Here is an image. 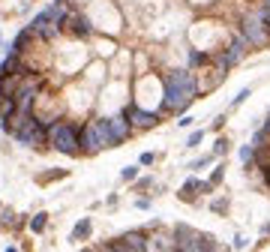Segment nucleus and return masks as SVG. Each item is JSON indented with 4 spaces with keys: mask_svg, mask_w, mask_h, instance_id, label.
Listing matches in <instances>:
<instances>
[{
    "mask_svg": "<svg viewBox=\"0 0 270 252\" xmlns=\"http://www.w3.org/2000/svg\"><path fill=\"white\" fill-rule=\"evenodd\" d=\"M15 114H18V102L12 96L9 99H0V123H9Z\"/></svg>",
    "mask_w": 270,
    "mask_h": 252,
    "instance_id": "obj_14",
    "label": "nucleus"
},
{
    "mask_svg": "<svg viewBox=\"0 0 270 252\" xmlns=\"http://www.w3.org/2000/svg\"><path fill=\"white\" fill-rule=\"evenodd\" d=\"M147 252H177V243H174V231H165V228H153V231H150V243H147Z\"/></svg>",
    "mask_w": 270,
    "mask_h": 252,
    "instance_id": "obj_7",
    "label": "nucleus"
},
{
    "mask_svg": "<svg viewBox=\"0 0 270 252\" xmlns=\"http://www.w3.org/2000/svg\"><path fill=\"white\" fill-rule=\"evenodd\" d=\"M90 234H93V219H78L75 228H72V234H69V240L78 243V240H87Z\"/></svg>",
    "mask_w": 270,
    "mask_h": 252,
    "instance_id": "obj_13",
    "label": "nucleus"
},
{
    "mask_svg": "<svg viewBox=\"0 0 270 252\" xmlns=\"http://www.w3.org/2000/svg\"><path fill=\"white\" fill-rule=\"evenodd\" d=\"M264 183H267V189H270V168H264Z\"/></svg>",
    "mask_w": 270,
    "mask_h": 252,
    "instance_id": "obj_33",
    "label": "nucleus"
},
{
    "mask_svg": "<svg viewBox=\"0 0 270 252\" xmlns=\"http://www.w3.org/2000/svg\"><path fill=\"white\" fill-rule=\"evenodd\" d=\"M3 252H18V249H15V246H6V249H3Z\"/></svg>",
    "mask_w": 270,
    "mask_h": 252,
    "instance_id": "obj_35",
    "label": "nucleus"
},
{
    "mask_svg": "<svg viewBox=\"0 0 270 252\" xmlns=\"http://www.w3.org/2000/svg\"><path fill=\"white\" fill-rule=\"evenodd\" d=\"M78 144H81V153H87V156H93V153H99L102 147H99V141H96V132H93V126L90 123H84V129H81V135H78Z\"/></svg>",
    "mask_w": 270,
    "mask_h": 252,
    "instance_id": "obj_11",
    "label": "nucleus"
},
{
    "mask_svg": "<svg viewBox=\"0 0 270 252\" xmlns=\"http://www.w3.org/2000/svg\"><path fill=\"white\" fill-rule=\"evenodd\" d=\"M63 27L75 36V39H90V36H93V21L84 12H69L66 21H63Z\"/></svg>",
    "mask_w": 270,
    "mask_h": 252,
    "instance_id": "obj_6",
    "label": "nucleus"
},
{
    "mask_svg": "<svg viewBox=\"0 0 270 252\" xmlns=\"http://www.w3.org/2000/svg\"><path fill=\"white\" fill-rule=\"evenodd\" d=\"M57 33H60V24H45L36 36H39V39H45V42H51V39H57Z\"/></svg>",
    "mask_w": 270,
    "mask_h": 252,
    "instance_id": "obj_18",
    "label": "nucleus"
},
{
    "mask_svg": "<svg viewBox=\"0 0 270 252\" xmlns=\"http://www.w3.org/2000/svg\"><path fill=\"white\" fill-rule=\"evenodd\" d=\"M249 243H246V237L243 234H234V249H246Z\"/></svg>",
    "mask_w": 270,
    "mask_h": 252,
    "instance_id": "obj_28",
    "label": "nucleus"
},
{
    "mask_svg": "<svg viewBox=\"0 0 270 252\" xmlns=\"http://www.w3.org/2000/svg\"><path fill=\"white\" fill-rule=\"evenodd\" d=\"M90 126H93V132H96V141H99V147H102V150L114 147V135H111V123H108L105 117H96V120H90Z\"/></svg>",
    "mask_w": 270,
    "mask_h": 252,
    "instance_id": "obj_9",
    "label": "nucleus"
},
{
    "mask_svg": "<svg viewBox=\"0 0 270 252\" xmlns=\"http://www.w3.org/2000/svg\"><path fill=\"white\" fill-rule=\"evenodd\" d=\"M264 132H270V114H267V120H264V126H261Z\"/></svg>",
    "mask_w": 270,
    "mask_h": 252,
    "instance_id": "obj_34",
    "label": "nucleus"
},
{
    "mask_svg": "<svg viewBox=\"0 0 270 252\" xmlns=\"http://www.w3.org/2000/svg\"><path fill=\"white\" fill-rule=\"evenodd\" d=\"M84 123H72V120H60L54 135H51V147L66 153V156H75L81 150V144H78V135H81Z\"/></svg>",
    "mask_w": 270,
    "mask_h": 252,
    "instance_id": "obj_2",
    "label": "nucleus"
},
{
    "mask_svg": "<svg viewBox=\"0 0 270 252\" xmlns=\"http://www.w3.org/2000/svg\"><path fill=\"white\" fill-rule=\"evenodd\" d=\"M246 48H249V42H246L243 36L237 33L234 39L228 42V48H225V51L213 54V63H216V66H219L222 72H228V69H234V66H237V63H240V60L246 57Z\"/></svg>",
    "mask_w": 270,
    "mask_h": 252,
    "instance_id": "obj_4",
    "label": "nucleus"
},
{
    "mask_svg": "<svg viewBox=\"0 0 270 252\" xmlns=\"http://www.w3.org/2000/svg\"><path fill=\"white\" fill-rule=\"evenodd\" d=\"M228 153V138H216L213 144V156H225Z\"/></svg>",
    "mask_w": 270,
    "mask_h": 252,
    "instance_id": "obj_21",
    "label": "nucleus"
},
{
    "mask_svg": "<svg viewBox=\"0 0 270 252\" xmlns=\"http://www.w3.org/2000/svg\"><path fill=\"white\" fill-rule=\"evenodd\" d=\"M186 63H189V69H198V66H207V63H213V54L210 51H189V57H186Z\"/></svg>",
    "mask_w": 270,
    "mask_h": 252,
    "instance_id": "obj_15",
    "label": "nucleus"
},
{
    "mask_svg": "<svg viewBox=\"0 0 270 252\" xmlns=\"http://www.w3.org/2000/svg\"><path fill=\"white\" fill-rule=\"evenodd\" d=\"M246 99H249V87H243V90H240V93H237L234 99H231V108H237V105H243Z\"/></svg>",
    "mask_w": 270,
    "mask_h": 252,
    "instance_id": "obj_25",
    "label": "nucleus"
},
{
    "mask_svg": "<svg viewBox=\"0 0 270 252\" xmlns=\"http://www.w3.org/2000/svg\"><path fill=\"white\" fill-rule=\"evenodd\" d=\"M237 156H240V162L246 168H255V147H252V144H243V147L237 150Z\"/></svg>",
    "mask_w": 270,
    "mask_h": 252,
    "instance_id": "obj_17",
    "label": "nucleus"
},
{
    "mask_svg": "<svg viewBox=\"0 0 270 252\" xmlns=\"http://www.w3.org/2000/svg\"><path fill=\"white\" fill-rule=\"evenodd\" d=\"M213 162V153L210 156H198L195 162H189V171H198V168H204V165H210Z\"/></svg>",
    "mask_w": 270,
    "mask_h": 252,
    "instance_id": "obj_23",
    "label": "nucleus"
},
{
    "mask_svg": "<svg viewBox=\"0 0 270 252\" xmlns=\"http://www.w3.org/2000/svg\"><path fill=\"white\" fill-rule=\"evenodd\" d=\"M222 177H225V165H216V168H213V174H210V186H213V189L222 183Z\"/></svg>",
    "mask_w": 270,
    "mask_h": 252,
    "instance_id": "obj_20",
    "label": "nucleus"
},
{
    "mask_svg": "<svg viewBox=\"0 0 270 252\" xmlns=\"http://www.w3.org/2000/svg\"><path fill=\"white\" fill-rule=\"evenodd\" d=\"M192 123H195L192 117H180V120H177V126H183V129H186V126H192Z\"/></svg>",
    "mask_w": 270,
    "mask_h": 252,
    "instance_id": "obj_31",
    "label": "nucleus"
},
{
    "mask_svg": "<svg viewBox=\"0 0 270 252\" xmlns=\"http://www.w3.org/2000/svg\"><path fill=\"white\" fill-rule=\"evenodd\" d=\"M240 36H243L252 48H264V45L270 42V33L264 30V24H261V18H258V9H255V12H246V15L240 18Z\"/></svg>",
    "mask_w": 270,
    "mask_h": 252,
    "instance_id": "obj_3",
    "label": "nucleus"
},
{
    "mask_svg": "<svg viewBox=\"0 0 270 252\" xmlns=\"http://www.w3.org/2000/svg\"><path fill=\"white\" fill-rule=\"evenodd\" d=\"M153 159H156V156H153V153H141V159H138V165H153Z\"/></svg>",
    "mask_w": 270,
    "mask_h": 252,
    "instance_id": "obj_29",
    "label": "nucleus"
},
{
    "mask_svg": "<svg viewBox=\"0 0 270 252\" xmlns=\"http://www.w3.org/2000/svg\"><path fill=\"white\" fill-rule=\"evenodd\" d=\"M0 210H3V207H0Z\"/></svg>",
    "mask_w": 270,
    "mask_h": 252,
    "instance_id": "obj_38",
    "label": "nucleus"
},
{
    "mask_svg": "<svg viewBox=\"0 0 270 252\" xmlns=\"http://www.w3.org/2000/svg\"><path fill=\"white\" fill-rule=\"evenodd\" d=\"M81 252H96V249H81Z\"/></svg>",
    "mask_w": 270,
    "mask_h": 252,
    "instance_id": "obj_36",
    "label": "nucleus"
},
{
    "mask_svg": "<svg viewBox=\"0 0 270 252\" xmlns=\"http://www.w3.org/2000/svg\"><path fill=\"white\" fill-rule=\"evenodd\" d=\"M30 39H33V33H30V30L24 27V30H21L18 36H15V39H12V45H9V51H6V54H15V57H21V54L27 51V45H30Z\"/></svg>",
    "mask_w": 270,
    "mask_h": 252,
    "instance_id": "obj_12",
    "label": "nucleus"
},
{
    "mask_svg": "<svg viewBox=\"0 0 270 252\" xmlns=\"http://www.w3.org/2000/svg\"><path fill=\"white\" fill-rule=\"evenodd\" d=\"M135 207H138V210H150V198H138Z\"/></svg>",
    "mask_w": 270,
    "mask_h": 252,
    "instance_id": "obj_30",
    "label": "nucleus"
},
{
    "mask_svg": "<svg viewBox=\"0 0 270 252\" xmlns=\"http://www.w3.org/2000/svg\"><path fill=\"white\" fill-rule=\"evenodd\" d=\"M222 123H225V114H219V117L213 120V129H222Z\"/></svg>",
    "mask_w": 270,
    "mask_h": 252,
    "instance_id": "obj_32",
    "label": "nucleus"
},
{
    "mask_svg": "<svg viewBox=\"0 0 270 252\" xmlns=\"http://www.w3.org/2000/svg\"><path fill=\"white\" fill-rule=\"evenodd\" d=\"M201 141H204V132H201V129H195V132H192V135L186 138V147H198Z\"/></svg>",
    "mask_w": 270,
    "mask_h": 252,
    "instance_id": "obj_22",
    "label": "nucleus"
},
{
    "mask_svg": "<svg viewBox=\"0 0 270 252\" xmlns=\"http://www.w3.org/2000/svg\"><path fill=\"white\" fill-rule=\"evenodd\" d=\"M198 192H213V186H210V180H198V177H189L186 180V183L180 186V192H177V198L180 201H186V204H192V201H195L198 198Z\"/></svg>",
    "mask_w": 270,
    "mask_h": 252,
    "instance_id": "obj_8",
    "label": "nucleus"
},
{
    "mask_svg": "<svg viewBox=\"0 0 270 252\" xmlns=\"http://www.w3.org/2000/svg\"><path fill=\"white\" fill-rule=\"evenodd\" d=\"M150 186H153V180H150V177H141V180H135V189H138V192H147Z\"/></svg>",
    "mask_w": 270,
    "mask_h": 252,
    "instance_id": "obj_26",
    "label": "nucleus"
},
{
    "mask_svg": "<svg viewBox=\"0 0 270 252\" xmlns=\"http://www.w3.org/2000/svg\"><path fill=\"white\" fill-rule=\"evenodd\" d=\"M195 96H198V75H192L189 69H171L162 84V111L183 114Z\"/></svg>",
    "mask_w": 270,
    "mask_h": 252,
    "instance_id": "obj_1",
    "label": "nucleus"
},
{
    "mask_svg": "<svg viewBox=\"0 0 270 252\" xmlns=\"http://www.w3.org/2000/svg\"><path fill=\"white\" fill-rule=\"evenodd\" d=\"M27 225H30V231H33V234H42V231L48 228V213H45V210H39V213H33Z\"/></svg>",
    "mask_w": 270,
    "mask_h": 252,
    "instance_id": "obj_16",
    "label": "nucleus"
},
{
    "mask_svg": "<svg viewBox=\"0 0 270 252\" xmlns=\"http://www.w3.org/2000/svg\"><path fill=\"white\" fill-rule=\"evenodd\" d=\"M111 123V135H114V144H123L129 135H132V123L123 117V114H117V117H111L108 120Z\"/></svg>",
    "mask_w": 270,
    "mask_h": 252,
    "instance_id": "obj_10",
    "label": "nucleus"
},
{
    "mask_svg": "<svg viewBox=\"0 0 270 252\" xmlns=\"http://www.w3.org/2000/svg\"><path fill=\"white\" fill-rule=\"evenodd\" d=\"M210 210H213V213H225V210H228V201H225V198H222V201H213Z\"/></svg>",
    "mask_w": 270,
    "mask_h": 252,
    "instance_id": "obj_27",
    "label": "nucleus"
},
{
    "mask_svg": "<svg viewBox=\"0 0 270 252\" xmlns=\"http://www.w3.org/2000/svg\"><path fill=\"white\" fill-rule=\"evenodd\" d=\"M63 3H69V0H63Z\"/></svg>",
    "mask_w": 270,
    "mask_h": 252,
    "instance_id": "obj_37",
    "label": "nucleus"
},
{
    "mask_svg": "<svg viewBox=\"0 0 270 252\" xmlns=\"http://www.w3.org/2000/svg\"><path fill=\"white\" fill-rule=\"evenodd\" d=\"M120 177L126 180V183H135V180H138V165H126V168L120 171Z\"/></svg>",
    "mask_w": 270,
    "mask_h": 252,
    "instance_id": "obj_19",
    "label": "nucleus"
},
{
    "mask_svg": "<svg viewBox=\"0 0 270 252\" xmlns=\"http://www.w3.org/2000/svg\"><path fill=\"white\" fill-rule=\"evenodd\" d=\"M129 123H132V129H153L159 123V114H153V111H144V108L138 105V102H129L123 111H120Z\"/></svg>",
    "mask_w": 270,
    "mask_h": 252,
    "instance_id": "obj_5",
    "label": "nucleus"
},
{
    "mask_svg": "<svg viewBox=\"0 0 270 252\" xmlns=\"http://www.w3.org/2000/svg\"><path fill=\"white\" fill-rule=\"evenodd\" d=\"M258 18H261V24H264V30L270 33V6H267V3H264V6L258 9Z\"/></svg>",
    "mask_w": 270,
    "mask_h": 252,
    "instance_id": "obj_24",
    "label": "nucleus"
}]
</instances>
